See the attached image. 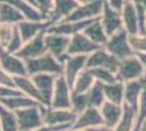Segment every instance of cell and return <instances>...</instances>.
<instances>
[{
	"label": "cell",
	"mask_w": 146,
	"mask_h": 131,
	"mask_svg": "<svg viewBox=\"0 0 146 131\" xmlns=\"http://www.w3.org/2000/svg\"><path fill=\"white\" fill-rule=\"evenodd\" d=\"M25 63L30 76L34 74H54L59 76L63 73V65L49 53L34 59L26 60Z\"/></svg>",
	"instance_id": "6da1fadb"
},
{
	"label": "cell",
	"mask_w": 146,
	"mask_h": 131,
	"mask_svg": "<svg viewBox=\"0 0 146 131\" xmlns=\"http://www.w3.org/2000/svg\"><path fill=\"white\" fill-rule=\"evenodd\" d=\"M104 47L111 55L117 57L119 60L125 59L134 55L133 49L129 43V34L124 29L111 35Z\"/></svg>",
	"instance_id": "7a4b0ae2"
},
{
	"label": "cell",
	"mask_w": 146,
	"mask_h": 131,
	"mask_svg": "<svg viewBox=\"0 0 146 131\" xmlns=\"http://www.w3.org/2000/svg\"><path fill=\"white\" fill-rule=\"evenodd\" d=\"M145 75L143 63L140 60L137 55L128 57L125 59L120 60L119 69L117 72V79L118 81H134L140 80Z\"/></svg>",
	"instance_id": "3957f363"
},
{
	"label": "cell",
	"mask_w": 146,
	"mask_h": 131,
	"mask_svg": "<svg viewBox=\"0 0 146 131\" xmlns=\"http://www.w3.org/2000/svg\"><path fill=\"white\" fill-rule=\"evenodd\" d=\"M43 107L36 105L15 112L20 131H34L44 125Z\"/></svg>",
	"instance_id": "277c9868"
},
{
	"label": "cell",
	"mask_w": 146,
	"mask_h": 131,
	"mask_svg": "<svg viewBox=\"0 0 146 131\" xmlns=\"http://www.w3.org/2000/svg\"><path fill=\"white\" fill-rule=\"evenodd\" d=\"M119 65H120V60L117 57L111 55L109 51H107L105 49V47H100L87 57L86 69L104 68L117 74Z\"/></svg>",
	"instance_id": "5b68a950"
},
{
	"label": "cell",
	"mask_w": 146,
	"mask_h": 131,
	"mask_svg": "<svg viewBox=\"0 0 146 131\" xmlns=\"http://www.w3.org/2000/svg\"><path fill=\"white\" fill-rule=\"evenodd\" d=\"M71 95L72 87L69 85L64 76H57L50 107L57 109H71Z\"/></svg>",
	"instance_id": "8992f818"
},
{
	"label": "cell",
	"mask_w": 146,
	"mask_h": 131,
	"mask_svg": "<svg viewBox=\"0 0 146 131\" xmlns=\"http://www.w3.org/2000/svg\"><path fill=\"white\" fill-rule=\"evenodd\" d=\"M0 67L13 76L29 75L24 60L18 55L7 51L5 48H0Z\"/></svg>",
	"instance_id": "52a82bcc"
},
{
	"label": "cell",
	"mask_w": 146,
	"mask_h": 131,
	"mask_svg": "<svg viewBox=\"0 0 146 131\" xmlns=\"http://www.w3.org/2000/svg\"><path fill=\"white\" fill-rule=\"evenodd\" d=\"M104 9V0H93L87 3H80L72 14L64 21H88L99 19Z\"/></svg>",
	"instance_id": "ba28073f"
},
{
	"label": "cell",
	"mask_w": 146,
	"mask_h": 131,
	"mask_svg": "<svg viewBox=\"0 0 146 131\" xmlns=\"http://www.w3.org/2000/svg\"><path fill=\"white\" fill-rule=\"evenodd\" d=\"M45 44H46L47 53L56 57L62 63V60L68 55V47L70 44V37L60 35V34L49 33L46 31Z\"/></svg>",
	"instance_id": "9c48e42d"
},
{
	"label": "cell",
	"mask_w": 146,
	"mask_h": 131,
	"mask_svg": "<svg viewBox=\"0 0 146 131\" xmlns=\"http://www.w3.org/2000/svg\"><path fill=\"white\" fill-rule=\"evenodd\" d=\"M82 32L70 37V44L68 47V55L71 56H90L92 53L100 48Z\"/></svg>",
	"instance_id": "30bf717a"
},
{
	"label": "cell",
	"mask_w": 146,
	"mask_h": 131,
	"mask_svg": "<svg viewBox=\"0 0 146 131\" xmlns=\"http://www.w3.org/2000/svg\"><path fill=\"white\" fill-rule=\"evenodd\" d=\"M76 114L71 109H57L51 107H43L44 125L63 126L72 125L76 119Z\"/></svg>",
	"instance_id": "8fae6325"
},
{
	"label": "cell",
	"mask_w": 146,
	"mask_h": 131,
	"mask_svg": "<svg viewBox=\"0 0 146 131\" xmlns=\"http://www.w3.org/2000/svg\"><path fill=\"white\" fill-rule=\"evenodd\" d=\"M88 56H71L67 57L62 60L63 65V73L62 75L67 80L69 85L72 87L78 75L86 69V61Z\"/></svg>",
	"instance_id": "7c38bea8"
},
{
	"label": "cell",
	"mask_w": 146,
	"mask_h": 131,
	"mask_svg": "<svg viewBox=\"0 0 146 131\" xmlns=\"http://www.w3.org/2000/svg\"><path fill=\"white\" fill-rule=\"evenodd\" d=\"M46 31L47 30H45L42 33H39L36 37H34L33 39L24 43V45L22 46V48L20 49V51H19L18 54H15V55H18L20 58H22L24 61L45 55L47 53L46 44H45V34H46Z\"/></svg>",
	"instance_id": "4fadbf2b"
},
{
	"label": "cell",
	"mask_w": 146,
	"mask_h": 131,
	"mask_svg": "<svg viewBox=\"0 0 146 131\" xmlns=\"http://www.w3.org/2000/svg\"><path fill=\"white\" fill-rule=\"evenodd\" d=\"M79 5L80 2H78L76 0H55L52 10L47 17L46 22L50 26L56 23H59L61 21H64L72 14Z\"/></svg>",
	"instance_id": "5bb4252c"
},
{
	"label": "cell",
	"mask_w": 146,
	"mask_h": 131,
	"mask_svg": "<svg viewBox=\"0 0 146 131\" xmlns=\"http://www.w3.org/2000/svg\"><path fill=\"white\" fill-rule=\"evenodd\" d=\"M104 125L103 116L100 114L99 108L88 107L83 112L76 116V119L72 126L74 130H87L95 127H100Z\"/></svg>",
	"instance_id": "9a60e30c"
},
{
	"label": "cell",
	"mask_w": 146,
	"mask_h": 131,
	"mask_svg": "<svg viewBox=\"0 0 146 131\" xmlns=\"http://www.w3.org/2000/svg\"><path fill=\"white\" fill-rule=\"evenodd\" d=\"M100 23L104 26L108 36L113 35L115 33L123 29L122 17L119 11L115 10L104 0V9L100 15Z\"/></svg>",
	"instance_id": "2e32d148"
},
{
	"label": "cell",
	"mask_w": 146,
	"mask_h": 131,
	"mask_svg": "<svg viewBox=\"0 0 146 131\" xmlns=\"http://www.w3.org/2000/svg\"><path fill=\"white\" fill-rule=\"evenodd\" d=\"M123 29L129 35L140 34V19L136 5L132 0H127L121 10Z\"/></svg>",
	"instance_id": "e0dca14e"
},
{
	"label": "cell",
	"mask_w": 146,
	"mask_h": 131,
	"mask_svg": "<svg viewBox=\"0 0 146 131\" xmlns=\"http://www.w3.org/2000/svg\"><path fill=\"white\" fill-rule=\"evenodd\" d=\"M58 75L54 74H34L31 75L34 83L36 84L37 88L43 98V103L45 107H50L51 97L55 90L56 80Z\"/></svg>",
	"instance_id": "ac0fdd59"
},
{
	"label": "cell",
	"mask_w": 146,
	"mask_h": 131,
	"mask_svg": "<svg viewBox=\"0 0 146 131\" xmlns=\"http://www.w3.org/2000/svg\"><path fill=\"white\" fill-rule=\"evenodd\" d=\"M94 20H88V21H61L59 23H56V24L48 26L47 32L71 37L75 34L82 33L85 30L86 26L91 24Z\"/></svg>",
	"instance_id": "d6986e66"
},
{
	"label": "cell",
	"mask_w": 146,
	"mask_h": 131,
	"mask_svg": "<svg viewBox=\"0 0 146 131\" xmlns=\"http://www.w3.org/2000/svg\"><path fill=\"white\" fill-rule=\"evenodd\" d=\"M48 26L49 25L46 21H32V20H23L17 25L24 43L36 37L39 33L47 30Z\"/></svg>",
	"instance_id": "ffe728a7"
},
{
	"label": "cell",
	"mask_w": 146,
	"mask_h": 131,
	"mask_svg": "<svg viewBox=\"0 0 146 131\" xmlns=\"http://www.w3.org/2000/svg\"><path fill=\"white\" fill-rule=\"evenodd\" d=\"M99 110H100V114L103 116L104 125L110 129H113L118 125L119 120L121 119L122 114H123V109H122L121 105L111 103L109 100H106L100 106Z\"/></svg>",
	"instance_id": "44dd1931"
},
{
	"label": "cell",
	"mask_w": 146,
	"mask_h": 131,
	"mask_svg": "<svg viewBox=\"0 0 146 131\" xmlns=\"http://www.w3.org/2000/svg\"><path fill=\"white\" fill-rule=\"evenodd\" d=\"M14 82H15V87L22 94L31 97L32 100H36L42 106H44L43 98L40 96V93L37 88L36 84L34 83L33 79L30 75H24V76H14Z\"/></svg>",
	"instance_id": "7402d4cb"
},
{
	"label": "cell",
	"mask_w": 146,
	"mask_h": 131,
	"mask_svg": "<svg viewBox=\"0 0 146 131\" xmlns=\"http://www.w3.org/2000/svg\"><path fill=\"white\" fill-rule=\"evenodd\" d=\"M83 33L91 39L92 42H94L95 44H97L102 47L105 46V44L107 43V41L109 38V36L107 35V33L104 29V26L100 23V18L94 20L91 24L87 25L85 30L83 31Z\"/></svg>",
	"instance_id": "603a6c76"
},
{
	"label": "cell",
	"mask_w": 146,
	"mask_h": 131,
	"mask_svg": "<svg viewBox=\"0 0 146 131\" xmlns=\"http://www.w3.org/2000/svg\"><path fill=\"white\" fill-rule=\"evenodd\" d=\"M137 119V109L135 106L124 104L123 114L118 125L112 129V131H133L134 124H136Z\"/></svg>",
	"instance_id": "cb8c5ba5"
},
{
	"label": "cell",
	"mask_w": 146,
	"mask_h": 131,
	"mask_svg": "<svg viewBox=\"0 0 146 131\" xmlns=\"http://www.w3.org/2000/svg\"><path fill=\"white\" fill-rule=\"evenodd\" d=\"M25 18L15 7L8 2H0V23L18 25Z\"/></svg>",
	"instance_id": "d4e9b609"
},
{
	"label": "cell",
	"mask_w": 146,
	"mask_h": 131,
	"mask_svg": "<svg viewBox=\"0 0 146 131\" xmlns=\"http://www.w3.org/2000/svg\"><path fill=\"white\" fill-rule=\"evenodd\" d=\"M2 2H8L13 7H15L20 12L23 14L25 20L32 21H45L42 13L37 10L33 5L25 0H2Z\"/></svg>",
	"instance_id": "484cf974"
},
{
	"label": "cell",
	"mask_w": 146,
	"mask_h": 131,
	"mask_svg": "<svg viewBox=\"0 0 146 131\" xmlns=\"http://www.w3.org/2000/svg\"><path fill=\"white\" fill-rule=\"evenodd\" d=\"M144 83L142 81V79L127 82V84L124 85V100L127 104L135 107L137 106L141 94L145 87Z\"/></svg>",
	"instance_id": "4316f807"
},
{
	"label": "cell",
	"mask_w": 146,
	"mask_h": 131,
	"mask_svg": "<svg viewBox=\"0 0 146 131\" xmlns=\"http://www.w3.org/2000/svg\"><path fill=\"white\" fill-rule=\"evenodd\" d=\"M0 103L3 106H6L7 108L13 110V112H18V110L24 109V108H27V107L40 105L39 103H37L36 100H32L31 97L26 96L24 94H19V95L11 96L9 98L0 100Z\"/></svg>",
	"instance_id": "83f0119b"
},
{
	"label": "cell",
	"mask_w": 146,
	"mask_h": 131,
	"mask_svg": "<svg viewBox=\"0 0 146 131\" xmlns=\"http://www.w3.org/2000/svg\"><path fill=\"white\" fill-rule=\"evenodd\" d=\"M104 92L106 100L121 105L124 100V84L121 81H117L110 84H104Z\"/></svg>",
	"instance_id": "f1b7e54d"
},
{
	"label": "cell",
	"mask_w": 146,
	"mask_h": 131,
	"mask_svg": "<svg viewBox=\"0 0 146 131\" xmlns=\"http://www.w3.org/2000/svg\"><path fill=\"white\" fill-rule=\"evenodd\" d=\"M0 125L2 131H20L17 114L0 103Z\"/></svg>",
	"instance_id": "f546056e"
},
{
	"label": "cell",
	"mask_w": 146,
	"mask_h": 131,
	"mask_svg": "<svg viewBox=\"0 0 146 131\" xmlns=\"http://www.w3.org/2000/svg\"><path fill=\"white\" fill-rule=\"evenodd\" d=\"M95 82H96V80L94 79L93 74L90 72V70L85 69L75 79L74 84L72 86V91L76 92V93H87L92 88V86L95 84Z\"/></svg>",
	"instance_id": "4dcf8cb0"
},
{
	"label": "cell",
	"mask_w": 146,
	"mask_h": 131,
	"mask_svg": "<svg viewBox=\"0 0 146 131\" xmlns=\"http://www.w3.org/2000/svg\"><path fill=\"white\" fill-rule=\"evenodd\" d=\"M87 97L90 102V107L100 108V106L106 102V96L104 92V84L96 81L92 88L87 92Z\"/></svg>",
	"instance_id": "1f68e13d"
},
{
	"label": "cell",
	"mask_w": 146,
	"mask_h": 131,
	"mask_svg": "<svg viewBox=\"0 0 146 131\" xmlns=\"http://www.w3.org/2000/svg\"><path fill=\"white\" fill-rule=\"evenodd\" d=\"M90 107L87 93H76L72 91L71 95V110L79 115Z\"/></svg>",
	"instance_id": "d6a6232c"
},
{
	"label": "cell",
	"mask_w": 146,
	"mask_h": 131,
	"mask_svg": "<svg viewBox=\"0 0 146 131\" xmlns=\"http://www.w3.org/2000/svg\"><path fill=\"white\" fill-rule=\"evenodd\" d=\"M90 72H91L94 79L96 81L100 82L103 84H110V83H113V82H117L118 79H117V74L111 72L107 69L104 68H92L88 69Z\"/></svg>",
	"instance_id": "836d02e7"
},
{
	"label": "cell",
	"mask_w": 146,
	"mask_h": 131,
	"mask_svg": "<svg viewBox=\"0 0 146 131\" xmlns=\"http://www.w3.org/2000/svg\"><path fill=\"white\" fill-rule=\"evenodd\" d=\"M15 29H17V25L0 23V48L6 49L8 47V45L11 42L14 35Z\"/></svg>",
	"instance_id": "e575fe53"
},
{
	"label": "cell",
	"mask_w": 146,
	"mask_h": 131,
	"mask_svg": "<svg viewBox=\"0 0 146 131\" xmlns=\"http://www.w3.org/2000/svg\"><path fill=\"white\" fill-rule=\"evenodd\" d=\"M129 43L134 53L146 54V35L143 34L129 35Z\"/></svg>",
	"instance_id": "d590c367"
},
{
	"label": "cell",
	"mask_w": 146,
	"mask_h": 131,
	"mask_svg": "<svg viewBox=\"0 0 146 131\" xmlns=\"http://www.w3.org/2000/svg\"><path fill=\"white\" fill-rule=\"evenodd\" d=\"M23 45H24V42H23V39L21 37V34H20L18 27H17L12 39H11V42L9 43L6 50L9 51V53H11V54H18L19 51H20V49L22 48Z\"/></svg>",
	"instance_id": "8d00e7d4"
},
{
	"label": "cell",
	"mask_w": 146,
	"mask_h": 131,
	"mask_svg": "<svg viewBox=\"0 0 146 131\" xmlns=\"http://www.w3.org/2000/svg\"><path fill=\"white\" fill-rule=\"evenodd\" d=\"M54 1L55 0H34L35 2V8L39 12L42 13L44 19L46 21L49 13L51 12L52 7H54Z\"/></svg>",
	"instance_id": "74e56055"
},
{
	"label": "cell",
	"mask_w": 146,
	"mask_h": 131,
	"mask_svg": "<svg viewBox=\"0 0 146 131\" xmlns=\"http://www.w3.org/2000/svg\"><path fill=\"white\" fill-rule=\"evenodd\" d=\"M146 119V86L144 87L143 92L141 94L140 100H139V109H137V119H136V124L137 126L141 122Z\"/></svg>",
	"instance_id": "f35d334b"
},
{
	"label": "cell",
	"mask_w": 146,
	"mask_h": 131,
	"mask_svg": "<svg viewBox=\"0 0 146 131\" xmlns=\"http://www.w3.org/2000/svg\"><path fill=\"white\" fill-rule=\"evenodd\" d=\"M0 85L5 86L15 87V82H14V76L9 74L3 69L0 67Z\"/></svg>",
	"instance_id": "ab89813d"
},
{
	"label": "cell",
	"mask_w": 146,
	"mask_h": 131,
	"mask_svg": "<svg viewBox=\"0 0 146 131\" xmlns=\"http://www.w3.org/2000/svg\"><path fill=\"white\" fill-rule=\"evenodd\" d=\"M22 94L19 91L17 87H10V86H5V85H0V100L9 98L14 95H19Z\"/></svg>",
	"instance_id": "60d3db41"
},
{
	"label": "cell",
	"mask_w": 146,
	"mask_h": 131,
	"mask_svg": "<svg viewBox=\"0 0 146 131\" xmlns=\"http://www.w3.org/2000/svg\"><path fill=\"white\" fill-rule=\"evenodd\" d=\"M72 128V125H63V126H50L43 125L34 131H67Z\"/></svg>",
	"instance_id": "b9f144b4"
},
{
	"label": "cell",
	"mask_w": 146,
	"mask_h": 131,
	"mask_svg": "<svg viewBox=\"0 0 146 131\" xmlns=\"http://www.w3.org/2000/svg\"><path fill=\"white\" fill-rule=\"evenodd\" d=\"M105 1H106L111 8H113L115 10H117V11H121L127 0H105Z\"/></svg>",
	"instance_id": "7bdbcfd3"
},
{
	"label": "cell",
	"mask_w": 146,
	"mask_h": 131,
	"mask_svg": "<svg viewBox=\"0 0 146 131\" xmlns=\"http://www.w3.org/2000/svg\"><path fill=\"white\" fill-rule=\"evenodd\" d=\"M85 131H112V129H110L106 126H100V127H95V128H91V129H87Z\"/></svg>",
	"instance_id": "ee69618b"
},
{
	"label": "cell",
	"mask_w": 146,
	"mask_h": 131,
	"mask_svg": "<svg viewBox=\"0 0 146 131\" xmlns=\"http://www.w3.org/2000/svg\"><path fill=\"white\" fill-rule=\"evenodd\" d=\"M137 57L140 58V60L143 63L144 72H145V76H146V54H137Z\"/></svg>",
	"instance_id": "f6af8a7d"
},
{
	"label": "cell",
	"mask_w": 146,
	"mask_h": 131,
	"mask_svg": "<svg viewBox=\"0 0 146 131\" xmlns=\"http://www.w3.org/2000/svg\"><path fill=\"white\" fill-rule=\"evenodd\" d=\"M137 130L139 131H146V119H144L140 125L137 126Z\"/></svg>",
	"instance_id": "bcb514c9"
},
{
	"label": "cell",
	"mask_w": 146,
	"mask_h": 131,
	"mask_svg": "<svg viewBox=\"0 0 146 131\" xmlns=\"http://www.w3.org/2000/svg\"><path fill=\"white\" fill-rule=\"evenodd\" d=\"M78 2H80V3H87V2H91V1H93V0H76Z\"/></svg>",
	"instance_id": "7dc6e473"
},
{
	"label": "cell",
	"mask_w": 146,
	"mask_h": 131,
	"mask_svg": "<svg viewBox=\"0 0 146 131\" xmlns=\"http://www.w3.org/2000/svg\"><path fill=\"white\" fill-rule=\"evenodd\" d=\"M25 1H27V2H30L31 5H33V6L35 7V2H34V0H25Z\"/></svg>",
	"instance_id": "c3c4849f"
},
{
	"label": "cell",
	"mask_w": 146,
	"mask_h": 131,
	"mask_svg": "<svg viewBox=\"0 0 146 131\" xmlns=\"http://www.w3.org/2000/svg\"><path fill=\"white\" fill-rule=\"evenodd\" d=\"M67 131H85V130H74V129L71 128V129H69V130H67Z\"/></svg>",
	"instance_id": "681fc988"
},
{
	"label": "cell",
	"mask_w": 146,
	"mask_h": 131,
	"mask_svg": "<svg viewBox=\"0 0 146 131\" xmlns=\"http://www.w3.org/2000/svg\"><path fill=\"white\" fill-rule=\"evenodd\" d=\"M144 35H146V22H145V29H144Z\"/></svg>",
	"instance_id": "f907efd6"
},
{
	"label": "cell",
	"mask_w": 146,
	"mask_h": 131,
	"mask_svg": "<svg viewBox=\"0 0 146 131\" xmlns=\"http://www.w3.org/2000/svg\"><path fill=\"white\" fill-rule=\"evenodd\" d=\"M0 131H2V129H1V125H0Z\"/></svg>",
	"instance_id": "816d5d0a"
},
{
	"label": "cell",
	"mask_w": 146,
	"mask_h": 131,
	"mask_svg": "<svg viewBox=\"0 0 146 131\" xmlns=\"http://www.w3.org/2000/svg\"><path fill=\"white\" fill-rule=\"evenodd\" d=\"M0 2H2V0H0Z\"/></svg>",
	"instance_id": "f5cc1de1"
}]
</instances>
